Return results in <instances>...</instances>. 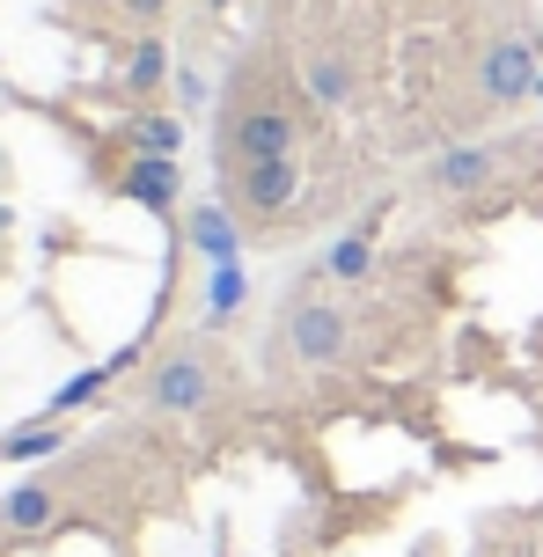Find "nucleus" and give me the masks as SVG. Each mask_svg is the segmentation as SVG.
I'll return each instance as SVG.
<instances>
[{"instance_id": "20e7f679", "label": "nucleus", "mask_w": 543, "mask_h": 557, "mask_svg": "<svg viewBox=\"0 0 543 557\" xmlns=\"http://www.w3.org/2000/svg\"><path fill=\"white\" fill-rule=\"evenodd\" d=\"M221 191H229V206H243V213L280 221L286 206L301 198V154H272V162H229V169H221Z\"/></svg>"}, {"instance_id": "f03ea898", "label": "nucleus", "mask_w": 543, "mask_h": 557, "mask_svg": "<svg viewBox=\"0 0 543 557\" xmlns=\"http://www.w3.org/2000/svg\"><path fill=\"white\" fill-rule=\"evenodd\" d=\"M280 345L294 352L301 367H338L345 345H353V315H345L338 301H316V294H286L280 308Z\"/></svg>"}, {"instance_id": "f257e3e1", "label": "nucleus", "mask_w": 543, "mask_h": 557, "mask_svg": "<svg viewBox=\"0 0 543 557\" xmlns=\"http://www.w3.org/2000/svg\"><path fill=\"white\" fill-rule=\"evenodd\" d=\"M213 382H221L213 345H206V337H176L170 352L147 367L140 404H147V411H162V418H192V411H206V404H213Z\"/></svg>"}, {"instance_id": "423d86ee", "label": "nucleus", "mask_w": 543, "mask_h": 557, "mask_svg": "<svg viewBox=\"0 0 543 557\" xmlns=\"http://www.w3.org/2000/svg\"><path fill=\"white\" fill-rule=\"evenodd\" d=\"M184 250L206 257V264H243V227H235V206H184Z\"/></svg>"}, {"instance_id": "0eeeda50", "label": "nucleus", "mask_w": 543, "mask_h": 557, "mask_svg": "<svg viewBox=\"0 0 543 557\" xmlns=\"http://www.w3.org/2000/svg\"><path fill=\"white\" fill-rule=\"evenodd\" d=\"M492 176H499V147H448L441 162L427 169V191H441V198H462V191H485Z\"/></svg>"}, {"instance_id": "1a4fd4ad", "label": "nucleus", "mask_w": 543, "mask_h": 557, "mask_svg": "<svg viewBox=\"0 0 543 557\" xmlns=\"http://www.w3.org/2000/svg\"><path fill=\"white\" fill-rule=\"evenodd\" d=\"M52 521H59V492L45 476H29V484H15V492L0 499V529L8 535H45Z\"/></svg>"}, {"instance_id": "a211bd4d", "label": "nucleus", "mask_w": 543, "mask_h": 557, "mask_svg": "<svg viewBox=\"0 0 543 557\" xmlns=\"http://www.w3.org/2000/svg\"><path fill=\"white\" fill-rule=\"evenodd\" d=\"M125 8H133V15H140V23H155V15H162V8H170V0H125Z\"/></svg>"}, {"instance_id": "39448f33", "label": "nucleus", "mask_w": 543, "mask_h": 557, "mask_svg": "<svg viewBox=\"0 0 543 557\" xmlns=\"http://www.w3.org/2000/svg\"><path fill=\"white\" fill-rule=\"evenodd\" d=\"M118 191L133 206H147V213H176L184 206V162H170V154H125Z\"/></svg>"}, {"instance_id": "f3484780", "label": "nucleus", "mask_w": 543, "mask_h": 557, "mask_svg": "<svg viewBox=\"0 0 543 557\" xmlns=\"http://www.w3.org/2000/svg\"><path fill=\"white\" fill-rule=\"evenodd\" d=\"M170 88H176V103H184V111H206V96H213V82H206V74L192 66V59H176Z\"/></svg>"}, {"instance_id": "2eb2a0df", "label": "nucleus", "mask_w": 543, "mask_h": 557, "mask_svg": "<svg viewBox=\"0 0 543 557\" xmlns=\"http://www.w3.org/2000/svg\"><path fill=\"white\" fill-rule=\"evenodd\" d=\"M243 301H250V272H243V264H206V315L229 323Z\"/></svg>"}, {"instance_id": "6e6552de", "label": "nucleus", "mask_w": 543, "mask_h": 557, "mask_svg": "<svg viewBox=\"0 0 543 557\" xmlns=\"http://www.w3.org/2000/svg\"><path fill=\"white\" fill-rule=\"evenodd\" d=\"M485 96L492 103H529V96H536V52L515 45V37L492 45L485 52Z\"/></svg>"}, {"instance_id": "7ed1b4c3", "label": "nucleus", "mask_w": 543, "mask_h": 557, "mask_svg": "<svg viewBox=\"0 0 543 557\" xmlns=\"http://www.w3.org/2000/svg\"><path fill=\"white\" fill-rule=\"evenodd\" d=\"M272 154H301V111L294 103H243L221 117V169L272 162Z\"/></svg>"}, {"instance_id": "f8f14e48", "label": "nucleus", "mask_w": 543, "mask_h": 557, "mask_svg": "<svg viewBox=\"0 0 543 557\" xmlns=\"http://www.w3.org/2000/svg\"><path fill=\"white\" fill-rule=\"evenodd\" d=\"M368 272H374V235L368 227H353V235H338V243L323 250V278H331V286H360Z\"/></svg>"}, {"instance_id": "9d476101", "label": "nucleus", "mask_w": 543, "mask_h": 557, "mask_svg": "<svg viewBox=\"0 0 543 557\" xmlns=\"http://www.w3.org/2000/svg\"><path fill=\"white\" fill-rule=\"evenodd\" d=\"M301 82H309V96H316V103H331V111L360 103V74H353V59H345V52H301Z\"/></svg>"}, {"instance_id": "4468645a", "label": "nucleus", "mask_w": 543, "mask_h": 557, "mask_svg": "<svg viewBox=\"0 0 543 557\" xmlns=\"http://www.w3.org/2000/svg\"><path fill=\"white\" fill-rule=\"evenodd\" d=\"M111 374H118L111 360H103V367H82L74 382H59V389L45 396V404H37V418H66V411H82V404H96V396L111 389Z\"/></svg>"}, {"instance_id": "9b49d317", "label": "nucleus", "mask_w": 543, "mask_h": 557, "mask_svg": "<svg viewBox=\"0 0 543 557\" xmlns=\"http://www.w3.org/2000/svg\"><path fill=\"white\" fill-rule=\"evenodd\" d=\"M125 154H170V162H184V117L176 111H133L125 117Z\"/></svg>"}, {"instance_id": "dca6fc26", "label": "nucleus", "mask_w": 543, "mask_h": 557, "mask_svg": "<svg viewBox=\"0 0 543 557\" xmlns=\"http://www.w3.org/2000/svg\"><path fill=\"white\" fill-rule=\"evenodd\" d=\"M59 447H66V433H59L52 418H37V425H23V433L0 441V462H45V455H59Z\"/></svg>"}, {"instance_id": "6ab92c4d", "label": "nucleus", "mask_w": 543, "mask_h": 557, "mask_svg": "<svg viewBox=\"0 0 543 557\" xmlns=\"http://www.w3.org/2000/svg\"><path fill=\"white\" fill-rule=\"evenodd\" d=\"M529 103H543V74H536V96H529Z\"/></svg>"}, {"instance_id": "ddd939ff", "label": "nucleus", "mask_w": 543, "mask_h": 557, "mask_svg": "<svg viewBox=\"0 0 543 557\" xmlns=\"http://www.w3.org/2000/svg\"><path fill=\"white\" fill-rule=\"evenodd\" d=\"M170 74H176V59H170V45H162V37H140V45L125 52V88H133V96H155Z\"/></svg>"}]
</instances>
